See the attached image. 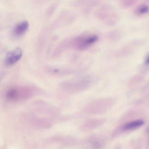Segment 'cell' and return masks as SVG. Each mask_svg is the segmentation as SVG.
<instances>
[{
  "mask_svg": "<svg viewBox=\"0 0 149 149\" xmlns=\"http://www.w3.org/2000/svg\"><path fill=\"white\" fill-rule=\"evenodd\" d=\"M136 1L133 0H127L123 1L121 2L122 5L124 7H128L131 6L135 3Z\"/></svg>",
  "mask_w": 149,
  "mask_h": 149,
  "instance_id": "obj_6",
  "label": "cell"
},
{
  "mask_svg": "<svg viewBox=\"0 0 149 149\" xmlns=\"http://www.w3.org/2000/svg\"><path fill=\"white\" fill-rule=\"evenodd\" d=\"M29 27V24L27 21L24 20L17 23L13 29V33L17 37L21 36L27 30Z\"/></svg>",
  "mask_w": 149,
  "mask_h": 149,
  "instance_id": "obj_3",
  "label": "cell"
},
{
  "mask_svg": "<svg viewBox=\"0 0 149 149\" xmlns=\"http://www.w3.org/2000/svg\"><path fill=\"white\" fill-rule=\"evenodd\" d=\"M22 54V50L19 47H17L8 52L5 57V64L7 66L14 65L20 59Z\"/></svg>",
  "mask_w": 149,
  "mask_h": 149,
  "instance_id": "obj_2",
  "label": "cell"
},
{
  "mask_svg": "<svg viewBox=\"0 0 149 149\" xmlns=\"http://www.w3.org/2000/svg\"><path fill=\"white\" fill-rule=\"evenodd\" d=\"M145 63L146 64L149 65V54H148L146 58Z\"/></svg>",
  "mask_w": 149,
  "mask_h": 149,
  "instance_id": "obj_7",
  "label": "cell"
},
{
  "mask_svg": "<svg viewBox=\"0 0 149 149\" xmlns=\"http://www.w3.org/2000/svg\"><path fill=\"white\" fill-rule=\"evenodd\" d=\"M144 122L141 120H137L129 122L125 124L123 127V130H132L142 125Z\"/></svg>",
  "mask_w": 149,
  "mask_h": 149,
  "instance_id": "obj_4",
  "label": "cell"
},
{
  "mask_svg": "<svg viewBox=\"0 0 149 149\" xmlns=\"http://www.w3.org/2000/svg\"><path fill=\"white\" fill-rule=\"evenodd\" d=\"M27 90L17 87H12L6 93V99L10 101H17L27 97Z\"/></svg>",
  "mask_w": 149,
  "mask_h": 149,
  "instance_id": "obj_1",
  "label": "cell"
},
{
  "mask_svg": "<svg viewBox=\"0 0 149 149\" xmlns=\"http://www.w3.org/2000/svg\"><path fill=\"white\" fill-rule=\"evenodd\" d=\"M149 11V7L145 3L140 4L137 6L134 10L135 14L140 15L145 14Z\"/></svg>",
  "mask_w": 149,
  "mask_h": 149,
  "instance_id": "obj_5",
  "label": "cell"
}]
</instances>
